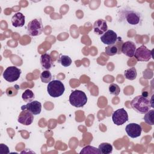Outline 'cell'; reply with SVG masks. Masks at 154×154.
Instances as JSON below:
<instances>
[{
    "label": "cell",
    "mask_w": 154,
    "mask_h": 154,
    "mask_svg": "<svg viewBox=\"0 0 154 154\" xmlns=\"http://www.w3.org/2000/svg\"><path fill=\"white\" fill-rule=\"evenodd\" d=\"M40 64L43 68L46 70H49L53 66V61L51 55L48 54H43L40 57Z\"/></svg>",
    "instance_id": "obj_17"
},
{
    "label": "cell",
    "mask_w": 154,
    "mask_h": 154,
    "mask_svg": "<svg viewBox=\"0 0 154 154\" xmlns=\"http://www.w3.org/2000/svg\"><path fill=\"white\" fill-rule=\"evenodd\" d=\"M80 153H94V154H99L100 153L99 149L91 146H87L82 148L81 150Z\"/></svg>",
    "instance_id": "obj_23"
},
{
    "label": "cell",
    "mask_w": 154,
    "mask_h": 154,
    "mask_svg": "<svg viewBox=\"0 0 154 154\" xmlns=\"http://www.w3.org/2000/svg\"><path fill=\"white\" fill-rule=\"evenodd\" d=\"M10 152H9V149L8 147L4 144H0V153H8Z\"/></svg>",
    "instance_id": "obj_27"
},
{
    "label": "cell",
    "mask_w": 154,
    "mask_h": 154,
    "mask_svg": "<svg viewBox=\"0 0 154 154\" xmlns=\"http://www.w3.org/2000/svg\"><path fill=\"white\" fill-rule=\"evenodd\" d=\"M109 91L110 94L115 96L119 94L120 92V89L119 86L116 84H111L109 86Z\"/></svg>",
    "instance_id": "obj_25"
},
{
    "label": "cell",
    "mask_w": 154,
    "mask_h": 154,
    "mask_svg": "<svg viewBox=\"0 0 154 154\" xmlns=\"http://www.w3.org/2000/svg\"><path fill=\"white\" fill-rule=\"evenodd\" d=\"M125 131L129 137L132 138H135L141 135L142 128L140 125L135 123H132L128 124L126 126Z\"/></svg>",
    "instance_id": "obj_11"
},
{
    "label": "cell",
    "mask_w": 154,
    "mask_h": 154,
    "mask_svg": "<svg viewBox=\"0 0 154 154\" xmlns=\"http://www.w3.org/2000/svg\"><path fill=\"white\" fill-rule=\"evenodd\" d=\"M100 153L102 154H109L112 152V146L111 144L108 143H101L98 147Z\"/></svg>",
    "instance_id": "obj_19"
},
{
    "label": "cell",
    "mask_w": 154,
    "mask_h": 154,
    "mask_svg": "<svg viewBox=\"0 0 154 154\" xmlns=\"http://www.w3.org/2000/svg\"><path fill=\"white\" fill-rule=\"evenodd\" d=\"M25 23V16L20 13L17 12L15 13L11 18L12 25L16 28L22 27Z\"/></svg>",
    "instance_id": "obj_16"
},
{
    "label": "cell",
    "mask_w": 154,
    "mask_h": 154,
    "mask_svg": "<svg viewBox=\"0 0 154 154\" xmlns=\"http://www.w3.org/2000/svg\"><path fill=\"white\" fill-rule=\"evenodd\" d=\"M123 42L120 37H118L116 43L108 45L105 48V53L108 56H113L116 54H122V46Z\"/></svg>",
    "instance_id": "obj_9"
},
{
    "label": "cell",
    "mask_w": 154,
    "mask_h": 154,
    "mask_svg": "<svg viewBox=\"0 0 154 154\" xmlns=\"http://www.w3.org/2000/svg\"><path fill=\"white\" fill-rule=\"evenodd\" d=\"M134 56L138 61H148L152 57V51L147 49L144 45H141L136 49Z\"/></svg>",
    "instance_id": "obj_7"
},
{
    "label": "cell",
    "mask_w": 154,
    "mask_h": 154,
    "mask_svg": "<svg viewBox=\"0 0 154 154\" xmlns=\"http://www.w3.org/2000/svg\"><path fill=\"white\" fill-rule=\"evenodd\" d=\"M69 100L70 103L72 106L79 108L83 106L87 103V97L84 91L76 90L71 93Z\"/></svg>",
    "instance_id": "obj_2"
},
{
    "label": "cell",
    "mask_w": 154,
    "mask_h": 154,
    "mask_svg": "<svg viewBox=\"0 0 154 154\" xmlns=\"http://www.w3.org/2000/svg\"><path fill=\"white\" fill-rule=\"evenodd\" d=\"M21 70L16 66H9L4 72L2 76L8 82H13L16 81L20 77Z\"/></svg>",
    "instance_id": "obj_6"
},
{
    "label": "cell",
    "mask_w": 154,
    "mask_h": 154,
    "mask_svg": "<svg viewBox=\"0 0 154 154\" xmlns=\"http://www.w3.org/2000/svg\"><path fill=\"white\" fill-rule=\"evenodd\" d=\"M43 30V26L40 19H34L27 25V32L31 36L40 35Z\"/></svg>",
    "instance_id": "obj_5"
},
{
    "label": "cell",
    "mask_w": 154,
    "mask_h": 154,
    "mask_svg": "<svg viewBox=\"0 0 154 154\" xmlns=\"http://www.w3.org/2000/svg\"><path fill=\"white\" fill-rule=\"evenodd\" d=\"M40 79L42 82L49 83L52 79L51 73L49 70H44L40 74Z\"/></svg>",
    "instance_id": "obj_24"
},
{
    "label": "cell",
    "mask_w": 154,
    "mask_h": 154,
    "mask_svg": "<svg viewBox=\"0 0 154 154\" xmlns=\"http://www.w3.org/2000/svg\"><path fill=\"white\" fill-rule=\"evenodd\" d=\"M112 120L115 125L120 126L128 120V114L124 108H120L113 112Z\"/></svg>",
    "instance_id": "obj_8"
},
{
    "label": "cell",
    "mask_w": 154,
    "mask_h": 154,
    "mask_svg": "<svg viewBox=\"0 0 154 154\" xmlns=\"http://www.w3.org/2000/svg\"><path fill=\"white\" fill-rule=\"evenodd\" d=\"M124 76L126 79L132 81L136 79L137 76V70L135 67H130L126 69L124 72Z\"/></svg>",
    "instance_id": "obj_18"
},
{
    "label": "cell",
    "mask_w": 154,
    "mask_h": 154,
    "mask_svg": "<svg viewBox=\"0 0 154 154\" xmlns=\"http://www.w3.org/2000/svg\"><path fill=\"white\" fill-rule=\"evenodd\" d=\"M153 114H154V110L150 109L147 112L145 113L144 120V122L149 125H153L154 121H153Z\"/></svg>",
    "instance_id": "obj_22"
},
{
    "label": "cell",
    "mask_w": 154,
    "mask_h": 154,
    "mask_svg": "<svg viewBox=\"0 0 154 154\" xmlns=\"http://www.w3.org/2000/svg\"><path fill=\"white\" fill-rule=\"evenodd\" d=\"M17 90L14 87H8L6 90V94L8 96H10V97L14 96L17 94Z\"/></svg>",
    "instance_id": "obj_26"
},
{
    "label": "cell",
    "mask_w": 154,
    "mask_h": 154,
    "mask_svg": "<svg viewBox=\"0 0 154 154\" xmlns=\"http://www.w3.org/2000/svg\"><path fill=\"white\" fill-rule=\"evenodd\" d=\"M118 37L117 34L113 30L108 29L101 35L100 40L105 45H111L116 43L118 40Z\"/></svg>",
    "instance_id": "obj_10"
},
{
    "label": "cell",
    "mask_w": 154,
    "mask_h": 154,
    "mask_svg": "<svg viewBox=\"0 0 154 154\" xmlns=\"http://www.w3.org/2000/svg\"><path fill=\"white\" fill-rule=\"evenodd\" d=\"M47 91L51 97H58L64 93L65 87L63 82L60 80H53L48 83Z\"/></svg>",
    "instance_id": "obj_4"
},
{
    "label": "cell",
    "mask_w": 154,
    "mask_h": 154,
    "mask_svg": "<svg viewBox=\"0 0 154 154\" xmlns=\"http://www.w3.org/2000/svg\"><path fill=\"white\" fill-rule=\"evenodd\" d=\"M120 15L122 18L131 25H137L141 23L142 20L141 14L132 10H124Z\"/></svg>",
    "instance_id": "obj_3"
},
{
    "label": "cell",
    "mask_w": 154,
    "mask_h": 154,
    "mask_svg": "<svg viewBox=\"0 0 154 154\" xmlns=\"http://www.w3.org/2000/svg\"><path fill=\"white\" fill-rule=\"evenodd\" d=\"M153 94L152 96L151 99H150V105H151V107H152V108H154L153 103Z\"/></svg>",
    "instance_id": "obj_28"
},
{
    "label": "cell",
    "mask_w": 154,
    "mask_h": 154,
    "mask_svg": "<svg viewBox=\"0 0 154 154\" xmlns=\"http://www.w3.org/2000/svg\"><path fill=\"white\" fill-rule=\"evenodd\" d=\"M34 120L33 114L26 109L22 110L21 112L18 116V122L23 125H29Z\"/></svg>",
    "instance_id": "obj_13"
},
{
    "label": "cell",
    "mask_w": 154,
    "mask_h": 154,
    "mask_svg": "<svg viewBox=\"0 0 154 154\" xmlns=\"http://www.w3.org/2000/svg\"><path fill=\"white\" fill-rule=\"evenodd\" d=\"M135 44L131 41L124 42L122 46V53L129 57H132L136 51Z\"/></svg>",
    "instance_id": "obj_14"
},
{
    "label": "cell",
    "mask_w": 154,
    "mask_h": 154,
    "mask_svg": "<svg viewBox=\"0 0 154 154\" xmlns=\"http://www.w3.org/2000/svg\"><path fill=\"white\" fill-rule=\"evenodd\" d=\"M58 62L60 63L64 67H68L71 65L72 60L67 55H60V56L58 60Z\"/></svg>",
    "instance_id": "obj_20"
},
{
    "label": "cell",
    "mask_w": 154,
    "mask_h": 154,
    "mask_svg": "<svg viewBox=\"0 0 154 154\" xmlns=\"http://www.w3.org/2000/svg\"><path fill=\"white\" fill-rule=\"evenodd\" d=\"M21 109H26L31 112L33 115H37L41 112L42 104L37 100H34L28 102L26 105L21 106Z\"/></svg>",
    "instance_id": "obj_12"
},
{
    "label": "cell",
    "mask_w": 154,
    "mask_h": 154,
    "mask_svg": "<svg viewBox=\"0 0 154 154\" xmlns=\"http://www.w3.org/2000/svg\"><path fill=\"white\" fill-rule=\"evenodd\" d=\"M22 99L26 102H29L32 101L34 98V93L29 89L26 90L22 95Z\"/></svg>",
    "instance_id": "obj_21"
},
{
    "label": "cell",
    "mask_w": 154,
    "mask_h": 154,
    "mask_svg": "<svg viewBox=\"0 0 154 154\" xmlns=\"http://www.w3.org/2000/svg\"><path fill=\"white\" fill-rule=\"evenodd\" d=\"M93 30L95 34L97 35H102L108 30L106 22L103 19H98L96 20L93 24Z\"/></svg>",
    "instance_id": "obj_15"
},
{
    "label": "cell",
    "mask_w": 154,
    "mask_h": 154,
    "mask_svg": "<svg viewBox=\"0 0 154 154\" xmlns=\"http://www.w3.org/2000/svg\"><path fill=\"white\" fill-rule=\"evenodd\" d=\"M131 107L140 114H145L151 109L150 100L143 95H139L134 98L131 102Z\"/></svg>",
    "instance_id": "obj_1"
}]
</instances>
